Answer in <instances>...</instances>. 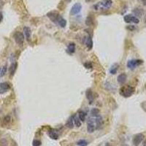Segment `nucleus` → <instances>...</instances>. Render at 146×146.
<instances>
[{"label":"nucleus","mask_w":146,"mask_h":146,"mask_svg":"<svg viewBox=\"0 0 146 146\" xmlns=\"http://www.w3.org/2000/svg\"><path fill=\"white\" fill-rule=\"evenodd\" d=\"M47 16L51 19V21L54 22V23H58V19L60 18V15L58 14L57 12H54V11H52V12H50L47 14Z\"/></svg>","instance_id":"6"},{"label":"nucleus","mask_w":146,"mask_h":146,"mask_svg":"<svg viewBox=\"0 0 146 146\" xmlns=\"http://www.w3.org/2000/svg\"><path fill=\"white\" fill-rule=\"evenodd\" d=\"M66 126L70 129H72L74 127V120H73V116H71L70 118L68 119L66 123Z\"/></svg>","instance_id":"17"},{"label":"nucleus","mask_w":146,"mask_h":146,"mask_svg":"<svg viewBox=\"0 0 146 146\" xmlns=\"http://www.w3.org/2000/svg\"><path fill=\"white\" fill-rule=\"evenodd\" d=\"M49 136H50L51 138H52L53 140H58V134L56 132H53V131L49 132Z\"/></svg>","instance_id":"24"},{"label":"nucleus","mask_w":146,"mask_h":146,"mask_svg":"<svg viewBox=\"0 0 146 146\" xmlns=\"http://www.w3.org/2000/svg\"><path fill=\"white\" fill-rule=\"evenodd\" d=\"M126 78H127V76H126V75L125 73H122V74H121L118 76V78H117V80H118V83L123 84V83H125V82L126 80Z\"/></svg>","instance_id":"13"},{"label":"nucleus","mask_w":146,"mask_h":146,"mask_svg":"<svg viewBox=\"0 0 146 146\" xmlns=\"http://www.w3.org/2000/svg\"><path fill=\"white\" fill-rule=\"evenodd\" d=\"M16 69H17V63H16V62H14V63H13V64L10 65V66H9V73H10V75H11L12 76L15 74V71H16Z\"/></svg>","instance_id":"16"},{"label":"nucleus","mask_w":146,"mask_h":146,"mask_svg":"<svg viewBox=\"0 0 146 146\" xmlns=\"http://www.w3.org/2000/svg\"><path fill=\"white\" fill-rule=\"evenodd\" d=\"M145 88H146V85H145Z\"/></svg>","instance_id":"38"},{"label":"nucleus","mask_w":146,"mask_h":146,"mask_svg":"<svg viewBox=\"0 0 146 146\" xmlns=\"http://www.w3.org/2000/svg\"><path fill=\"white\" fill-rule=\"evenodd\" d=\"M96 129V126L94 122L91 120H89L87 123V131L89 133H93Z\"/></svg>","instance_id":"9"},{"label":"nucleus","mask_w":146,"mask_h":146,"mask_svg":"<svg viewBox=\"0 0 146 146\" xmlns=\"http://www.w3.org/2000/svg\"><path fill=\"white\" fill-rule=\"evenodd\" d=\"M105 146H112V145H111L110 144H109V143H107Z\"/></svg>","instance_id":"36"},{"label":"nucleus","mask_w":146,"mask_h":146,"mask_svg":"<svg viewBox=\"0 0 146 146\" xmlns=\"http://www.w3.org/2000/svg\"><path fill=\"white\" fill-rule=\"evenodd\" d=\"M13 38L15 42L19 45L22 46L24 42V34L21 32H16L13 34Z\"/></svg>","instance_id":"3"},{"label":"nucleus","mask_w":146,"mask_h":146,"mask_svg":"<svg viewBox=\"0 0 146 146\" xmlns=\"http://www.w3.org/2000/svg\"><path fill=\"white\" fill-rule=\"evenodd\" d=\"M67 1H68V2H71V1H72V0H67Z\"/></svg>","instance_id":"37"},{"label":"nucleus","mask_w":146,"mask_h":146,"mask_svg":"<svg viewBox=\"0 0 146 146\" xmlns=\"http://www.w3.org/2000/svg\"><path fill=\"white\" fill-rule=\"evenodd\" d=\"M140 1L142 2V4H143L144 5H146V0H140Z\"/></svg>","instance_id":"34"},{"label":"nucleus","mask_w":146,"mask_h":146,"mask_svg":"<svg viewBox=\"0 0 146 146\" xmlns=\"http://www.w3.org/2000/svg\"><path fill=\"white\" fill-rule=\"evenodd\" d=\"M81 9H82L81 4L80 3H76L72 6V9H71V11H70V14L72 15L78 14L81 11Z\"/></svg>","instance_id":"7"},{"label":"nucleus","mask_w":146,"mask_h":146,"mask_svg":"<svg viewBox=\"0 0 146 146\" xmlns=\"http://www.w3.org/2000/svg\"><path fill=\"white\" fill-rule=\"evenodd\" d=\"M68 51L71 53H75V43L71 42L69 44V45H68Z\"/></svg>","instance_id":"23"},{"label":"nucleus","mask_w":146,"mask_h":146,"mask_svg":"<svg viewBox=\"0 0 146 146\" xmlns=\"http://www.w3.org/2000/svg\"><path fill=\"white\" fill-rule=\"evenodd\" d=\"M118 64H115V67H114V66H113L110 68V73H111L112 75H115V74L117 72V70H118Z\"/></svg>","instance_id":"26"},{"label":"nucleus","mask_w":146,"mask_h":146,"mask_svg":"<svg viewBox=\"0 0 146 146\" xmlns=\"http://www.w3.org/2000/svg\"><path fill=\"white\" fill-rule=\"evenodd\" d=\"M83 65L85 67L87 68V69H91V68L92 67V64L91 62H85L83 64Z\"/></svg>","instance_id":"31"},{"label":"nucleus","mask_w":146,"mask_h":146,"mask_svg":"<svg viewBox=\"0 0 146 146\" xmlns=\"http://www.w3.org/2000/svg\"><path fill=\"white\" fill-rule=\"evenodd\" d=\"M142 63H143L142 60H140V59H132V60H129L127 62V66H128V68H129V69H131V70H134L137 66L141 65Z\"/></svg>","instance_id":"4"},{"label":"nucleus","mask_w":146,"mask_h":146,"mask_svg":"<svg viewBox=\"0 0 146 146\" xmlns=\"http://www.w3.org/2000/svg\"><path fill=\"white\" fill-rule=\"evenodd\" d=\"M132 12L134 13V15L137 16H142L143 14V10L141 8H134Z\"/></svg>","instance_id":"21"},{"label":"nucleus","mask_w":146,"mask_h":146,"mask_svg":"<svg viewBox=\"0 0 146 146\" xmlns=\"http://www.w3.org/2000/svg\"><path fill=\"white\" fill-rule=\"evenodd\" d=\"M85 116H86V114L83 112V111H80L78 114V117H79V118L81 121H85Z\"/></svg>","instance_id":"27"},{"label":"nucleus","mask_w":146,"mask_h":146,"mask_svg":"<svg viewBox=\"0 0 146 146\" xmlns=\"http://www.w3.org/2000/svg\"><path fill=\"white\" fill-rule=\"evenodd\" d=\"M85 96H86V98L87 99L89 100V104H92L94 99V94L91 91V89H88L85 92Z\"/></svg>","instance_id":"10"},{"label":"nucleus","mask_w":146,"mask_h":146,"mask_svg":"<svg viewBox=\"0 0 146 146\" xmlns=\"http://www.w3.org/2000/svg\"><path fill=\"white\" fill-rule=\"evenodd\" d=\"M24 34L26 37V39L29 41L30 40V38H31V34H32V31L29 27H27V26H25L24 28Z\"/></svg>","instance_id":"11"},{"label":"nucleus","mask_w":146,"mask_h":146,"mask_svg":"<svg viewBox=\"0 0 146 146\" xmlns=\"http://www.w3.org/2000/svg\"><path fill=\"white\" fill-rule=\"evenodd\" d=\"M7 72V65L4 66L1 69V73H0V77H3Z\"/></svg>","instance_id":"29"},{"label":"nucleus","mask_w":146,"mask_h":146,"mask_svg":"<svg viewBox=\"0 0 146 146\" xmlns=\"http://www.w3.org/2000/svg\"><path fill=\"white\" fill-rule=\"evenodd\" d=\"M11 121V117L9 115H6L5 116V118H3V121H2V124L4 126H7L8 125L9 123Z\"/></svg>","instance_id":"20"},{"label":"nucleus","mask_w":146,"mask_h":146,"mask_svg":"<svg viewBox=\"0 0 146 146\" xmlns=\"http://www.w3.org/2000/svg\"><path fill=\"white\" fill-rule=\"evenodd\" d=\"M144 139V135L142 134H137L134 135V137L133 138V143L134 146H138L143 140Z\"/></svg>","instance_id":"8"},{"label":"nucleus","mask_w":146,"mask_h":146,"mask_svg":"<svg viewBox=\"0 0 146 146\" xmlns=\"http://www.w3.org/2000/svg\"><path fill=\"white\" fill-rule=\"evenodd\" d=\"M143 146H146V140L144 141V143H143Z\"/></svg>","instance_id":"35"},{"label":"nucleus","mask_w":146,"mask_h":146,"mask_svg":"<svg viewBox=\"0 0 146 146\" xmlns=\"http://www.w3.org/2000/svg\"><path fill=\"white\" fill-rule=\"evenodd\" d=\"M91 115L92 117L96 118V117L99 115V110L97 108H92L91 110Z\"/></svg>","instance_id":"22"},{"label":"nucleus","mask_w":146,"mask_h":146,"mask_svg":"<svg viewBox=\"0 0 146 146\" xmlns=\"http://www.w3.org/2000/svg\"><path fill=\"white\" fill-rule=\"evenodd\" d=\"M113 5V1L112 0H102V2H99L94 6V9L96 10H99V9H109Z\"/></svg>","instance_id":"2"},{"label":"nucleus","mask_w":146,"mask_h":146,"mask_svg":"<svg viewBox=\"0 0 146 146\" xmlns=\"http://www.w3.org/2000/svg\"><path fill=\"white\" fill-rule=\"evenodd\" d=\"M88 142L85 140H80L77 142V145L78 146H87L88 145Z\"/></svg>","instance_id":"28"},{"label":"nucleus","mask_w":146,"mask_h":146,"mask_svg":"<svg viewBox=\"0 0 146 146\" xmlns=\"http://www.w3.org/2000/svg\"><path fill=\"white\" fill-rule=\"evenodd\" d=\"M0 91H4L5 92H6L7 91H8L9 89H10V85L8 83H0Z\"/></svg>","instance_id":"14"},{"label":"nucleus","mask_w":146,"mask_h":146,"mask_svg":"<svg viewBox=\"0 0 146 146\" xmlns=\"http://www.w3.org/2000/svg\"><path fill=\"white\" fill-rule=\"evenodd\" d=\"M85 24L87 26H91L93 24V18L91 16H88L85 20Z\"/></svg>","instance_id":"25"},{"label":"nucleus","mask_w":146,"mask_h":146,"mask_svg":"<svg viewBox=\"0 0 146 146\" xmlns=\"http://www.w3.org/2000/svg\"><path fill=\"white\" fill-rule=\"evenodd\" d=\"M135 91L134 87L131 85H125L121 88L120 89V94L123 96V97H130Z\"/></svg>","instance_id":"1"},{"label":"nucleus","mask_w":146,"mask_h":146,"mask_svg":"<svg viewBox=\"0 0 146 146\" xmlns=\"http://www.w3.org/2000/svg\"><path fill=\"white\" fill-rule=\"evenodd\" d=\"M126 28L129 31H134V30H135L136 27L134 26H128L127 27H126Z\"/></svg>","instance_id":"32"},{"label":"nucleus","mask_w":146,"mask_h":146,"mask_svg":"<svg viewBox=\"0 0 146 146\" xmlns=\"http://www.w3.org/2000/svg\"><path fill=\"white\" fill-rule=\"evenodd\" d=\"M124 21L126 23H134V24H138L140 22V20L136 16L132 15H126L123 18Z\"/></svg>","instance_id":"5"},{"label":"nucleus","mask_w":146,"mask_h":146,"mask_svg":"<svg viewBox=\"0 0 146 146\" xmlns=\"http://www.w3.org/2000/svg\"><path fill=\"white\" fill-rule=\"evenodd\" d=\"M41 144H42L41 141L38 140H33V142H32L33 146H40Z\"/></svg>","instance_id":"30"},{"label":"nucleus","mask_w":146,"mask_h":146,"mask_svg":"<svg viewBox=\"0 0 146 146\" xmlns=\"http://www.w3.org/2000/svg\"><path fill=\"white\" fill-rule=\"evenodd\" d=\"M86 46L89 51H91L93 47V40L91 36H89L86 38Z\"/></svg>","instance_id":"15"},{"label":"nucleus","mask_w":146,"mask_h":146,"mask_svg":"<svg viewBox=\"0 0 146 146\" xmlns=\"http://www.w3.org/2000/svg\"><path fill=\"white\" fill-rule=\"evenodd\" d=\"M73 120H74V123L76 126H77V127H80V126H81V121L80 120L79 117H77V115H74L73 116Z\"/></svg>","instance_id":"19"},{"label":"nucleus","mask_w":146,"mask_h":146,"mask_svg":"<svg viewBox=\"0 0 146 146\" xmlns=\"http://www.w3.org/2000/svg\"><path fill=\"white\" fill-rule=\"evenodd\" d=\"M2 12H0V21H2Z\"/></svg>","instance_id":"33"},{"label":"nucleus","mask_w":146,"mask_h":146,"mask_svg":"<svg viewBox=\"0 0 146 146\" xmlns=\"http://www.w3.org/2000/svg\"><path fill=\"white\" fill-rule=\"evenodd\" d=\"M14 146H15V145H14Z\"/></svg>","instance_id":"39"},{"label":"nucleus","mask_w":146,"mask_h":146,"mask_svg":"<svg viewBox=\"0 0 146 146\" xmlns=\"http://www.w3.org/2000/svg\"><path fill=\"white\" fill-rule=\"evenodd\" d=\"M95 123L96 126V129H99L102 126V123H103V120L102 118L100 115H98L97 117H96V119H95Z\"/></svg>","instance_id":"12"},{"label":"nucleus","mask_w":146,"mask_h":146,"mask_svg":"<svg viewBox=\"0 0 146 146\" xmlns=\"http://www.w3.org/2000/svg\"><path fill=\"white\" fill-rule=\"evenodd\" d=\"M57 24L59 25L61 28H64L66 26V21L65 20L64 18H63L62 17H60V18L58 19Z\"/></svg>","instance_id":"18"}]
</instances>
